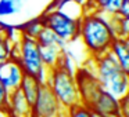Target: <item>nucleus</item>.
I'll return each mask as SVG.
<instances>
[{
  "label": "nucleus",
  "instance_id": "2eb2a0df",
  "mask_svg": "<svg viewBox=\"0 0 129 117\" xmlns=\"http://www.w3.org/2000/svg\"><path fill=\"white\" fill-rule=\"evenodd\" d=\"M106 17V15H104ZM107 22L110 25V29L114 33L115 37H125L128 39V32H129V18H123L119 14L108 15Z\"/></svg>",
  "mask_w": 129,
  "mask_h": 117
},
{
  "label": "nucleus",
  "instance_id": "f257e3e1",
  "mask_svg": "<svg viewBox=\"0 0 129 117\" xmlns=\"http://www.w3.org/2000/svg\"><path fill=\"white\" fill-rule=\"evenodd\" d=\"M85 52L89 58H96L108 52L110 46L115 39L110 29L107 18L94 11L83 12L79 18V37Z\"/></svg>",
  "mask_w": 129,
  "mask_h": 117
},
{
  "label": "nucleus",
  "instance_id": "4be33fe9",
  "mask_svg": "<svg viewBox=\"0 0 129 117\" xmlns=\"http://www.w3.org/2000/svg\"><path fill=\"white\" fill-rule=\"evenodd\" d=\"M129 96L125 95L119 99V117H129V108H128Z\"/></svg>",
  "mask_w": 129,
  "mask_h": 117
},
{
  "label": "nucleus",
  "instance_id": "9d476101",
  "mask_svg": "<svg viewBox=\"0 0 129 117\" xmlns=\"http://www.w3.org/2000/svg\"><path fill=\"white\" fill-rule=\"evenodd\" d=\"M7 113L11 114V117H32V106L28 103L20 88L10 92Z\"/></svg>",
  "mask_w": 129,
  "mask_h": 117
},
{
  "label": "nucleus",
  "instance_id": "a211bd4d",
  "mask_svg": "<svg viewBox=\"0 0 129 117\" xmlns=\"http://www.w3.org/2000/svg\"><path fill=\"white\" fill-rule=\"evenodd\" d=\"M64 117H92V109L83 103H78L65 109Z\"/></svg>",
  "mask_w": 129,
  "mask_h": 117
},
{
  "label": "nucleus",
  "instance_id": "ddd939ff",
  "mask_svg": "<svg viewBox=\"0 0 129 117\" xmlns=\"http://www.w3.org/2000/svg\"><path fill=\"white\" fill-rule=\"evenodd\" d=\"M40 83L36 77L34 76H29V74H25L22 77V81L20 84V90L22 92V95L25 96V99L28 100V103L32 106V103L35 102L36 99V95H38V91H39V87H40Z\"/></svg>",
  "mask_w": 129,
  "mask_h": 117
},
{
  "label": "nucleus",
  "instance_id": "cd10ccee",
  "mask_svg": "<svg viewBox=\"0 0 129 117\" xmlns=\"http://www.w3.org/2000/svg\"><path fill=\"white\" fill-rule=\"evenodd\" d=\"M32 117H34V116H32Z\"/></svg>",
  "mask_w": 129,
  "mask_h": 117
},
{
  "label": "nucleus",
  "instance_id": "5701e85b",
  "mask_svg": "<svg viewBox=\"0 0 129 117\" xmlns=\"http://www.w3.org/2000/svg\"><path fill=\"white\" fill-rule=\"evenodd\" d=\"M117 14H119L123 18H129V0H123V3L121 4Z\"/></svg>",
  "mask_w": 129,
  "mask_h": 117
},
{
  "label": "nucleus",
  "instance_id": "4468645a",
  "mask_svg": "<svg viewBox=\"0 0 129 117\" xmlns=\"http://www.w3.org/2000/svg\"><path fill=\"white\" fill-rule=\"evenodd\" d=\"M43 26H45V25H43L40 17H35V18H32V20L25 21V22L21 24V25L14 26V28H15V30L18 32L20 36L36 39L38 34L40 33V30L43 29Z\"/></svg>",
  "mask_w": 129,
  "mask_h": 117
},
{
  "label": "nucleus",
  "instance_id": "b1692460",
  "mask_svg": "<svg viewBox=\"0 0 129 117\" xmlns=\"http://www.w3.org/2000/svg\"><path fill=\"white\" fill-rule=\"evenodd\" d=\"M92 117H118V116H104V114L96 113V112H93V110H92Z\"/></svg>",
  "mask_w": 129,
  "mask_h": 117
},
{
  "label": "nucleus",
  "instance_id": "393cba45",
  "mask_svg": "<svg viewBox=\"0 0 129 117\" xmlns=\"http://www.w3.org/2000/svg\"><path fill=\"white\" fill-rule=\"evenodd\" d=\"M4 25H6V24L0 21V36H2V32H3V29H4Z\"/></svg>",
  "mask_w": 129,
  "mask_h": 117
},
{
  "label": "nucleus",
  "instance_id": "f8f14e48",
  "mask_svg": "<svg viewBox=\"0 0 129 117\" xmlns=\"http://www.w3.org/2000/svg\"><path fill=\"white\" fill-rule=\"evenodd\" d=\"M108 52L117 59L119 66L129 73V42L125 37H115L110 46Z\"/></svg>",
  "mask_w": 129,
  "mask_h": 117
},
{
  "label": "nucleus",
  "instance_id": "6e6552de",
  "mask_svg": "<svg viewBox=\"0 0 129 117\" xmlns=\"http://www.w3.org/2000/svg\"><path fill=\"white\" fill-rule=\"evenodd\" d=\"M24 76H25V73H24L21 65L13 59L7 61L6 64L0 66V80L9 92L20 88V84Z\"/></svg>",
  "mask_w": 129,
  "mask_h": 117
},
{
  "label": "nucleus",
  "instance_id": "dca6fc26",
  "mask_svg": "<svg viewBox=\"0 0 129 117\" xmlns=\"http://www.w3.org/2000/svg\"><path fill=\"white\" fill-rule=\"evenodd\" d=\"M38 47H39L40 59H42L46 69L50 70L53 68H56L60 56H61L62 50H60L57 47H49V46H39V44H38Z\"/></svg>",
  "mask_w": 129,
  "mask_h": 117
},
{
  "label": "nucleus",
  "instance_id": "f3484780",
  "mask_svg": "<svg viewBox=\"0 0 129 117\" xmlns=\"http://www.w3.org/2000/svg\"><path fill=\"white\" fill-rule=\"evenodd\" d=\"M36 43L39 46H49V47H57L60 50H64L67 47L68 43H65L64 40H61L53 30H50L49 28L43 26V29L40 30V33L38 34L36 39Z\"/></svg>",
  "mask_w": 129,
  "mask_h": 117
},
{
  "label": "nucleus",
  "instance_id": "1a4fd4ad",
  "mask_svg": "<svg viewBox=\"0 0 129 117\" xmlns=\"http://www.w3.org/2000/svg\"><path fill=\"white\" fill-rule=\"evenodd\" d=\"M93 112L104 114V116H118L119 117V99L112 96L107 91H101L94 102L90 106Z\"/></svg>",
  "mask_w": 129,
  "mask_h": 117
},
{
  "label": "nucleus",
  "instance_id": "a878e982",
  "mask_svg": "<svg viewBox=\"0 0 129 117\" xmlns=\"http://www.w3.org/2000/svg\"><path fill=\"white\" fill-rule=\"evenodd\" d=\"M14 2H17V3H22V0H14Z\"/></svg>",
  "mask_w": 129,
  "mask_h": 117
},
{
  "label": "nucleus",
  "instance_id": "9b49d317",
  "mask_svg": "<svg viewBox=\"0 0 129 117\" xmlns=\"http://www.w3.org/2000/svg\"><path fill=\"white\" fill-rule=\"evenodd\" d=\"M122 3L123 0H86L82 6V10L83 12L94 11L108 17L117 14Z\"/></svg>",
  "mask_w": 129,
  "mask_h": 117
},
{
  "label": "nucleus",
  "instance_id": "bb28decb",
  "mask_svg": "<svg viewBox=\"0 0 129 117\" xmlns=\"http://www.w3.org/2000/svg\"><path fill=\"white\" fill-rule=\"evenodd\" d=\"M60 117H64V114H62V116H60Z\"/></svg>",
  "mask_w": 129,
  "mask_h": 117
},
{
  "label": "nucleus",
  "instance_id": "39448f33",
  "mask_svg": "<svg viewBox=\"0 0 129 117\" xmlns=\"http://www.w3.org/2000/svg\"><path fill=\"white\" fill-rule=\"evenodd\" d=\"M39 17L43 25L53 30L65 43H72L78 40L79 18L72 17L62 10H45Z\"/></svg>",
  "mask_w": 129,
  "mask_h": 117
},
{
  "label": "nucleus",
  "instance_id": "20e7f679",
  "mask_svg": "<svg viewBox=\"0 0 129 117\" xmlns=\"http://www.w3.org/2000/svg\"><path fill=\"white\" fill-rule=\"evenodd\" d=\"M46 84L50 87V90L56 95L57 100L64 110L81 103L78 87H76V81L72 73H68L60 68H53L47 70Z\"/></svg>",
  "mask_w": 129,
  "mask_h": 117
},
{
  "label": "nucleus",
  "instance_id": "412c9836",
  "mask_svg": "<svg viewBox=\"0 0 129 117\" xmlns=\"http://www.w3.org/2000/svg\"><path fill=\"white\" fill-rule=\"evenodd\" d=\"M9 95H10V92L4 88L3 83L0 80V112H7V108H9Z\"/></svg>",
  "mask_w": 129,
  "mask_h": 117
},
{
  "label": "nucleus",
  "instance_id": "7ed1b4c3",
  "mask_svg": "<svg viewBox=\"0 0 129 117\" xmlns=\"http://www.w3.org/2000/svg\"><path fill=\"white\" fill-rule=\"evenodd\" d=\"M11 59L21 65L24 73L36 77L40 83H46L47 69L45 68L39 54V47L35 39L20 36L13 42Z\"/></svg>",
  "mask_w": 129,
  "mask_h": 117
},
{
  "label": "nucleus",
  "instance_id": "0eeeda50",
  "mask_svg": "<svg viewBox=\"0 0 129 117\" xmlns=\"http://www.w3.org/2000/svg\"><path fill=\"white\" fill-rule=\"evenodd\" d=\"M64 114V109L57 100L56 95L46 83L40 84L36 99L32 103L34 117H60Z\"/></svg>",
  "mask_w": 129,
  "mask_h": 117
},
{
  "label": "nucleus",
  "instance_id": "f03ea898",
  "mask_svg": "<svg viewBox=\"0 0 129 117\" xmlns=\"http://www.w3.org/2000/svg\"><path fill=\"white\" fill-rule=\"evenodd\" d=\"M89 62L92 64V66L89 68L96 74L104 91L111 94L117 99H121L122 96L128 95L129 73L119 66L117 59L111 54L106 52L96 58H89Z\"/></svg>",
  "mask_w": 129,
  "mask_h": 117
},
{
  "label": "nucleus",
  "instance_id": "6ab92c4d",
  "mask_svg": "<svg viewBox=\"0 0 129 117\" xmlns=\"http://www.w3.org/2000/svg\"><path fill=\"white\" fill-rule=\"evenodd\" d=\"M21 8V3L14 0H0V17H10L18 12Z\"/></svg>",
  "mask_w": 129,
  "mask_h": 117
},
{
  "label": "nucleus",
  "instance_id": "423d86ee",
  "mask_svg": "<svg viewBox=\"0 0 129 117\" xmlns=\"http://www.w3.org/2000/svg\"><path fill=\"white\" fill-rule=\"evenodd\" d=\"M74 77H75L76 87H78L81 103L90 108L92 103L94 102V99L99 96V94L103 91L96 74L93 73V70L87 65L83 64L82 66L76 68L75 73H74Z\"/></svg>",
  "mask_w": 129,
  "mask_h": 117
},
{
  "label": "nucleus",
  "instance_id": "aec40b11",
  "mask_svg": "<svg viewBox=\"0 0 129 117\" xmlns=\"http://www.w3.org/2000/svg\"><path fill=\"white\" fill-rule=\"evenodd\" d=\"M11 48L13 43L7 37L0 36V66L11 59Z\"/></svg>",
  "mask_w": 129,
  "mask_h": 117
}]
</instances>
